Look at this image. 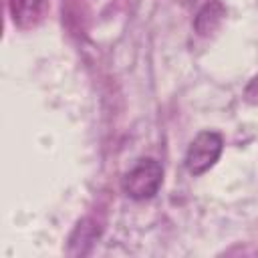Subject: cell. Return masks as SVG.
<instances>
[{
  "label": "cell",
  "mask_w": 258,
  "mask_h": 258,
  "mask_svg": "<svg viewBox=\"0 0 258 258\" xmlns=\"http://www.w3.org/2000/svg\"><path fill=\"white\" fill-rule=\"evenodd\" d=\"M12 22L18 28H30L34 26L42 16V0H8Z\"/></svg>",
  "instance_id": "cell-4"
},
{
  "label": "cell",
  "mask_w": 258,
  "mask_h": 258,
  "mask_svg": "<svg viewBox=\"0 0 258 258\" xmlns=\"http://www.w3.org/2000/svg\"><path fill=\"white\" fill-rule=\"evenodd\" d=\"M224 147V139L216 131H202L196 135V139L189 143L185 153V169L191 175L206 173L218 159Z\"/></svg>",
  "instance_id": "cell-2"
},
{
  "label": "cell",
  "mask_w": 258,
  "mask_h": 258,
  "mask_svg": "<svg viewBox=\"0 0 258 258\" xmlns=\"http://www.w3.org/2000/svg\"><path fill=\"white\" fill-rule=\"evenodd\" d=\"M226 16V6L222 4V0H210L208 4H204L200 8V12L196 14L194 20V28L198 34L202 36H210L212 32H216L222 24Z\"/></svg>",
  "instance_id": "cell-3"
},
{
  "label": "cell",
  "mask_w": 258,
  "mask_h": 258,
  "mask_svg": "<svg viewBox=\"0 0 258 258\" xmlns=\"http://www.w3.org/2000/svg\"><path fill=\"white\" fill-rule=\"evenodd\" d=\"M244 99L248 103H258V75L248 83V87L244 91Z\"/></svg>",
  "instance_id": "cell-5"
},
{
  "label": "cell",
  "mask_w": 258,
  "mask_h": 258,
  "mask_svg": "<svg viewBox=\"0 0 258 258\" xmlns=\"http://www.w3.org/2000/svg\"><path fill=\"white\" fill-rule=\"evenodd\" d=\"M163 181V169L155 159H139L121 179V187L125 196L131 200H149L157 194Z\"/></svg>",
  "instance_id": "cell-1"
}]
</instances>
